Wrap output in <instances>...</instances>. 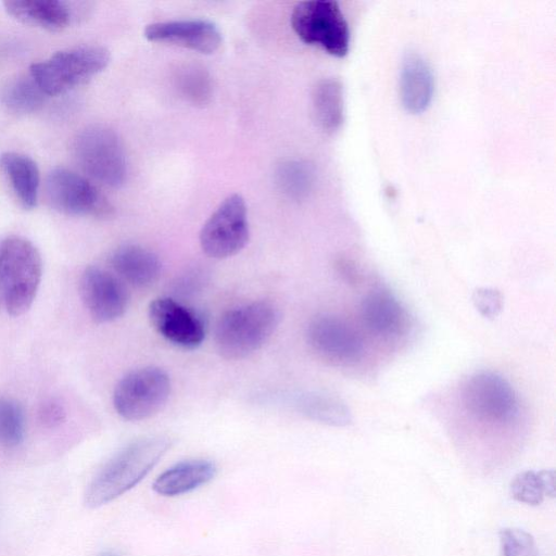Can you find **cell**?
<instances>
[{
  "instance_id": "obj_11",
  "label": "cell",
  "mask_w": 556,
  "mask_h": 556,
  "mask_svg": "<svg viewBox=\"0 0 556 556\" xmlns=\"http://www.w3.org/2000/svg\"><path fill=\"white\" fill-rule=\"evenodd\" d=\"M81 301L91 318L110 323L124 315L129 302L123 281L111 271L97 266L87 267L79 280Z\"/></svg>"
},
{
  "instance_id": "obj_27",
  "label": "cell",
  "mask_w": 556,
  "mask_h": 556,
  "mask_svg": "<svg viewBox=\"0 0 556 556\" xmlns=\"http://www.w3.org/2000/svg\"><path fill=\"white\" fill-rule=\"evenodd\" d=\"M500 541L503 556H539L533 536L522 529H502Z\"/></svg>"
},
{
  "instance_id": "obj_12",
  "label": "cell",
  "mask_w": 556,
  "mask_h": 556,
  "mask_svg": "<svg viewBox=\"0 0 556 556\" xmlns=\"http://www.w3.org/2000/svg\"><path fill=\"white\" fill-rule=\"evenodd\" d=\"M148 316L156 332L176 346L191 350L204 340L202 318L175 299H154L149 305Z\"/></svg>"
},
{
  "instance_id": "obj_21",
  "label": "cell",
  "mask_w": 556,
  "mask_h": 556,
  "mask_svg": "<svg viewBox=\"0 0 556 556\" xmlns=\"http://www.w3.org/2000/svg\"><path fill=\"white\" fill-rule=\"evenodd\" d=\"M313 113L318 126L327 134L336 132L344 118L343 87L336 78L317 83L312 94Z\"/></svg>"
},
{
  "instance_id": "obj_25",
  "label": "cell",
  "mask_w": 556,
  "mask_h": 556,
  "mask_svg": "<svg viewBox=\"0 0 556 556\" xmlns=\"http://www.w3.org/2000/svg\"><path fill=\"white\" fill-rule=\"evenodd\" d=\"M25 434V416L21 404L11 397H0V444L20 445Z\"/></svg>"
},
{
  "instance_id": "obj_23",
  "label": "cell",
  "mask_w": 556,
  "mask_h": 556,
  "mask_svg": "<svg viewBox=\"0 0 556 556\" xmlns=\"http://www.w3.org/2000/svg\"><path fill=\"white\" fill-rule=\"evenodd\" d=\"M1 102L13 113L29 114L38 111L47 96L30 75L9 80L1 90Z\"/></svg>"
},
{
  "instance_id": "obj_2",
  "label": "cell",
  "mask_w": 556,
  "mask_h": 556,
  "mask_svg": "<svg viewBox=\"0 0 556 556\" xmlns=\"http://www.w3.org/2000/svg\"><path fill=\"white\" fill-rule=\"evenodd\" d=\"M278 308L268 301H255L226 311L217 320L214 341L227 359H240L257 351L279 324Z\"/></svg>"
},
{
  "instance_id": "obj_31",
  "label": "cell",
  "mask_w": 556,
  "mask_h": 556,
  "mask_svg": "<svg viewBox=\"0 0 556 556\" xmlns=\"http://www.w3.org/2000/svg\"><path fill=\"white\" fill-rule=\"evenodd\" d=\"M98 556H121V555L113 553V552H104Z\"/></svg>"
},
{
  "instance_id": "obj_10",
  "label": "cell",
  "mask_w": 556,
  "mask_h": 556,
  "mask_svg": "<svg viewBox=\"0 0 556 556\" xmlns=\"http://www.w3.org/2000/svg\"><path fill=\"white\" fill-rule=\"evenodd\" d=\"M463 400L471 415L489 422H507L518 409L511 386L491 371L472 375L465 384Z\"/></svg>"
},
{
  "instance_id": "obj_8",
  "label": "cell",
  "mask_w": 556,
  "mask_h": 556,
  "mask_svg": "<svg viewBox=\"0 0 556 556\" xmlns=\"http://www.w3.org/2000/svg\"><path fill=\"white\" fill-rule=\"evenodd\" d=\"M249 222L244 199L233 193L225 198L200 231L202 251L212 258L239 253L249 241Z\"/></svg>"
},
{
  "instance_id": "obj_14",
  "label": "cell",
  "mask_w": 556,
  "mask_h": 556,
  "mask_svg": "<svg viewBox=\"0 0 556 556\" xmlns=\"http://www.w3.org/2000/svg\"><path fill=\"white\" fill-rule=\"evenodd\" d=\"M309 345L321 356L340 363L357 361L363 353L358 333L341 318L320 314L307 327Z\"/></svg>"
},
{
  "instance_id": "obj_29",
  "label": "cell",
  "mask_w": 556,
  "mask_h": 556,
  "mask_svg": "<svg viewBox=\"0 0 556 556\" xmlns=\"http://www.w3.org/2000/svg\"><path fill=\"white\" fill-rule=\"evenodd\" d=\"M473 303L484 317H495L502 309V295L497 290L480 288L473 293Z\"/></svg>"
},
{
  "instance_id": "obj_20",
  "label": "cell",
  "mask_w": 556,
  "mask_h": 556,
  "mask_svg": "<svg viewBox=\"0 0 556 556\" xmlns=\"http://www.w3.org/2000/svg\"><path fill=\"white\" fill-rule=\"evenodd\" d=\"M361 315L370 330L383 336L399 333L405 324V313L399 301L382 290L372 291L363 299Z\"/></svg>"
},
{
  "instance_id": "obj_7",
  "label": "cell",
  "mask_w": 556,
  "mask_h": 556,
  "mask_svg": "<svg viewBox=\"0 0 556 556\" xmlns=\"http://www.w3.org/2000/svg\"><path fill=\"white\" fill-rule=\"evenodd\" d=\"M170 379L160 367L147 366L126 374L113 392L116 413L129 421H138L157 414L170 394Z\"/></svg>"
},
{
  "instance_id": "obj_18",
  "label": "cell",
  "mask_w": 556,
  "mask_h": 556,
  "mask_svg": "<svg viewBox=\"0 0 556 556\" xmlns=\"http://www.w3.org/2000/svg\"><path fill=\"white\" fill-rule=\"evenodd\" d=\"M216 466L208 459H187L163 471L153 482L155 493L178 496L189 493L214 479Z\"/></svg>"
},
{
  "instance_id": "obj_24",
  "label": "cell",
  "mask_w": 556,
  "mask_h": 556,
  "mask_svg": "<svg viewBox=\"0 0 556 556\" xmlns=\"http://www.w3.org/2000/svg\"><path fill=\"white\" fill-rule=\"evenodd\" d=\"M511 496L528 505H539L546 496L555 494L554 470H526L519 472L510 482Z\"/></svg>"
},
{
  "instance_id": "obj_19",
  "label": "cell",
  "mask_w": 556,
  "mask_h": 556,
  "mask_svg": "<svg viewBox=\"0 0 556 556\" xmlns=\"http://www.w3.org/2000/svg\"><path fill=\"white\" fill-rule=\"evenodd\" d=\"M0 169L9 179L22 206L26 210L34 208L40 185L36 162L25 154L7 151L0 154Z\"/></svg>"
},
{
  "instance_id": "obj_17",
  "label": "cell",
  "mask_w": 556,
  "mask_h": 556,
  "mask_svg": "<svg viewBox=\"0 0 556 556\" xmlns=\"http://www.w3.org/2000/svg\"><path fill=\"white\" fill-rule=\"evenodd\" d=\"M110 264L121 280L138 288L153 285L162 270L159 256L138 244L117 248L110 257Z\"/></svg>"
},
{
  "instance_id": "obj_28",
  "label": "cell",
  "mask_w": 556,
  "mask_h": 556,
  "mask_svg": "<svg viewBox=\"0 0 556 556\" xmlns=\"http://www.w3.org/2000/svg\"><path fill=\"white\" fill-rule=\"evenodd\" d=\"M179 86L182 92L194 102H204L211 90L206 73L197 66L184 68L179 76Z\"/></svg>"
},
{
  "instance_id": "obj_1",
  "label": "cell",
  "mask_w": 556,
  "mask_h": 556,
  "mask_svg": "<svg viewBox=\"0 0 556 556\" xmlns=\"http://www.w3.org/2000/svg\"><path fill=\"white\" fill-rule=\"evenodd\" d=\"M165 435H149L129 443L112 456L87 486L85 503L96 508L136 486L170 447Z\"/></svg>"
},
{
  "instance_id": "obj_6",
  "label": "cell",
  "mask_w": 556,
  "mask_h": 556,
  "mask_svg": "<svg viewBox=\"0 0 556 556\" xmlns=\"http://www.w3.org/2000/svg\"><path fill=\"white\" fill-rule=\"evenodd\" d=\"M291 25L305 43L318 46L337 58H342L349 52V24L336 1L299 2L291 13Z\"/></svg>"
},
{
  "instance_id": "obj_15",
  "label": "cell",
  "mask_w": 556,
  "mask_h": 556,
  "mask_svg": "<svg viewBox=\"0 0 556 556\" xmlns=\"http://www.w3.org/2000/svg\"><path fill=\"white\" fill-rule=\"evenodd\" d=\"M148 40L174 45L201 53H213L222 45L218 27L206 20H175L147 25Z\"/></svg>"
},
{
  "instance_id": "obj_26",
  "label": "cell",
  "mask_w": 556,
  "mask_h": 556,
  "mask_svg": "<svg viewBox=\"0 0 556 556\" xmlns=\"http://www.w3.org/2000/svg\"><path fill=\"white\" fill-rule=\"evenodd\" d=\"M277 176L282 190L296 198L305 195L313 184V170L302 162L290 161L283 163L279 167Z\"/></svg>"
},
{
  "instance_id": "obj_3",
  "label": "cell",
  "mask_w": 556,
  "mask_h": 556,
  "mask_svg": "<svg viewBox=\"0 0 556 556\" xmlns=\"http://www.w3.org/2000/svg\"><path fill=\"white\" fill-rule=\"evenodd\" d=\"M42 276L37 248L21 236L7 237L0 244V293L7 312L25 314L36 298Z\"/></svg>"
},
{
  "instance_id": "obj_22",
  "label": "cell",
  "mask_w": 556,
  "mask_h": 556,
  "mask_svg": "<svg viewBox=\"0 0 556 556\" xmlns=\"http://www.w3.org/2000/svg\"><path fill=\"white\" fill-rule=\"evenodd\" d=\"M298 410L307 418L329 426L342 427L351 422L352 416L346 404L339 397L323 393L307 392L295 400Z\"/></svg>"
},
{
  "instance_id": "obj_9",
  "label": "cell",
  "mask_w": 556,
  "mask_h": 556,
  "mask_svg": "<svg viewBox=\"0 0 556 556\" xmlns=\"http://www.w3.org/2000/svg\"><path fill=\"white\" fill-rule=\"evenodd\" d=\"M45 193L49 205L65 215L104 217L112 211L94 185L64 167H56L48 174Z\"/></svg>"
},
{
  "instance_id": "obj_16",
  "label": "cell",
  "mask_w": 556,
  "mask_h": 556,
  "mask_svg": "<svg viewBox=\"0 0 556 556\" xmlns=\"http://www.w3.org/2000/svg\"><path fill=\"white\" fill-rule=\"evenodd\" d=\"M400 98L404 109L412 114H420L430 105L434 78L429 63L418 53L404 55L400 70Z\"/></svg>"
},
{
  "instance_id": "obj_13",
  "label": "cell",
  "mask_w": 556,
  "mask_h": 556,
  "mask_svg": "<svg viewBox=\"0 0 556 556\" xmlns=\"http://www.w3.org/2000/svg\"><path fill=\"white\" fill-rule=\"evenodd\" d=\"M2 4L16 20L50 30L81 22L92 8L88 1L72 0H8Z\"/></svg>"
},
{
  "instance_id": "obj_4",
  "label": "cell",
  "mask_w": 556,
  "mask_h": 556,
  "mask_svg": "<svg viewBox=\"0 0 556 556\" xmlns=\"http://www.w3.org/2000/svg\"><path fill=\"white\" fill-rule=\"evenodd\" d=\"M110 62V52L100 46H79L61 50L34 63L29 75L48 96L65 93L87 83Z\"/></svg>"
},
{
  "instance_id": "obj_5",
  "label": "cell",
  "mask_w": 556,
  "mask_h": 556,
  "mask_svg": "<svg viewBox=\"0 0 556 556\" xmlns=\"http://www.w3.org/2000/svg\"><path fill=\"white\" fill-rule=\"evenodd\" d=\"M73 153L80 168L92 179L109 187H119L127 176L124 147L110 127L93 124L74 139Z\"/></svg>"
},
{
  "instance_id": "obj_30",
  "label": "cell",
  "mask_w": 556,
  "mask_h": 556,
  "mask_svg": "<svg viewBox=\"0 0 556 556\" xmlns=\"http://www.w3.org/2000/svg\"><path fill=\"white\" fill-rule=\"evenodd\" d=\"M65 408L56 400H47L39 406L38 419L47 428L58 427L65 420Z\"/></svg>"
}]
</instances>
